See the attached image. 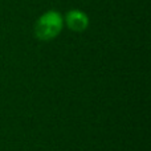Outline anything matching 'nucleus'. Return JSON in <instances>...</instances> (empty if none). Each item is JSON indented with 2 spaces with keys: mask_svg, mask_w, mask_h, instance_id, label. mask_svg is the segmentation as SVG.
Returning <instances> with one entry per match:
<instances>
[{
  "mask_svg": "<svg viewBox=\"0 0 151 151\" xmlns=\"http://www.w3.org/2000/svg\"><path fill=\"white\" fill-rule=\"evenodd\" d=\"M64 29V16L58 11L49 9L44 12L35 23V36L40 41H52Z\"/></svg>",
  "mask_w": 151,
  "mask_h": 151,
  "instance_id": "nucleus-1",
  "label": "nucleus"
},
{
  "mask_svg": "<svg viewBox=\"0 0 151 151\" xmlns=\"http://www.w3.org/2000/svg\"><path fill=\"white\" fill-rule=\"evenodd\" d=\"M89 23L90 20H89L88 13H85L81 9H77V8L69 9L64 16V25H66L68 29L76 32V33L85 32L89 27Z\"/></svg>",
  "mask_w": 151,
  "mask_h": 151,
  "instance_id": "nucleus-2",
  "label": "nucleus"
}]
</instances>
